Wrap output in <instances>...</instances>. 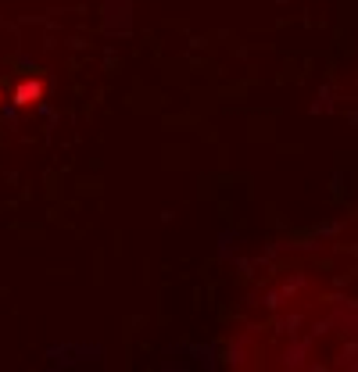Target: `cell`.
<instances>
[{
	"instance_id": "obj_1",
	"label": "cell",
	"mask_w": 358,
	"mask_h": 372,
	"mask_svg": "<svg viewBox=\"0 0 358 372\" xmlns=\"http://www.w3.org/2000/svg\"><path fill=\"white\" fill-rule=\"evenodd\" d=\"M44 79H36V82H22V86H18L15 90V100H18V104H22V108H29V104H39V97H44Z\"/></svg>"
}]
</instances>
